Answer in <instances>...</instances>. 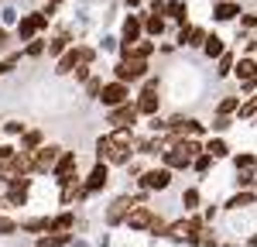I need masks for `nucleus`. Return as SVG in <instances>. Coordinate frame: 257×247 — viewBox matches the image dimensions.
I'll list each match as a JSON object with an SVG mask.
<instances>
[{
    "label": "nucleus",
    "mask_w": 257,
    "mask_h": 247,
    "mask_svg": "<svg viewBox=\"0 0 257 247\" xmlns=\"http://www.w3.org/2000/svg\"><path fill=\"white\" fill-rule=\"evenodd\" d=\"M48 226H52V220H28V223H21V230H31L35 233V230H48Z\"/></svg>",
    "instance_id": "nucleus-43"
},
{
    "label": "nucleus",
    "mask_w": 257,
    "mask_h": 247,
    "mask_svg": "<svg viewBox=\"0 0 257 247\" xmlns=\"http://www.w3.org/2000/svg\"><path fill=\"white\" fill-rule=\"evenodd\" d=\"M216 4H223V0H216Z\"/></svg>",
    "instance_id": "nucleus-52"
},
{
    "label": "nucleus",
    "mask_w": 257,
    "mask_h": 247,
    "mask_svg": "<svg viewBox=\"0 0 257 247\" xmlns=\"http://www.w3.org/2000/svg\"><path fill=\"white\" fill-rule=\"evenodd\" d=\"M168 18H175L182 28L189 24V7H185V0H168Z\"/></svg>",
    "instance_id": "nucleus-25"
},
{
    "label": "nucleus",
    "mask_w": 257,
    "mask_h": 247,
    "mask_svg": "<svg viewBox=\"0 0 257 247\" xmlns=\"http://www.w3.org/2000/svg\"><path fill=\"white\" fill-rule=\"evenodd\" d=\"M237 110H240V96H226V100H219L216 117H230V113H237Z\"/></svg>",
    "instance_id": "nucleus-30"
},
{
    "label": "nucleus",
    "mask_w": 257,
    "mask_h": 247,
    "mask_svg": "<svg viewBox=\"0 0 257 247\" xmlns=\"http://www.w3.org/2000/svg\"><path fill=\"white\" fill-rule=\"evenodd\" d=\"M69 48H72V35H69V31H59L55 38L48 41V55H52V59H62Z\"/></svg>",
    "instance_id": "nucleus-20"
},
{
    "label": "nucleus",
    "mask_w": 257,
    "mask_h": 247,
    "mask_svg": "<svg viewBox=\"0 0 257 247\" xmlns=\"http://www.w3.org/2000/svg\"><path fill=\"white\" fill-rule=\"evenodd\" d=\"M48 4H52V7H55V4H62V0H48Z\"/></svg>",
    "instance_id": "nucleus-51"
},
{
    "label": "nucleus",
    "mask_w": 257,
    "mask_h": 247,
    "mask_svg": "<svg viewBox=\"0 0 257 247\" xmlns=\"http://www.w3.org/2000/svg\"><path fill=\"white\" fill-rule=\"evenodd\" d=\"M206 155H209V158H226V155H230V148H226V141L213 138V141H206Z\"/></svg>",
    "instance_id": "nucleus-29"
},
{
    "label": "nucleus",
    "mask_w": 257,
    "mask_h": 247,
    "mask_svg": "<svg viewBox=\"0 0 257 247\" xmlns=\"http://www.w3.org/2000/svg\"><path fill=\"white\" fill-rule=\"evenodd\" d=\"M233 69H237V62H233V55H230V52H226V55H223V59H219V69H216V76H230V72H233Z\"/></svg>",
    "instance_id": "nucleus-36"
},
{
    "label": "nucleus",
    "mask_w": 257,
    "mask_h": 247,
    "mask_svg": "<svg viewBox=\"0 0 257 247\" xmlns=\"http://www.w3.org/2000/svg\"><path fill=\"white\" fill-rule=\"evenodd\" d=\"M134 206H144V196H138V199H131V196H117V199L110 203V209H106V223H110V226L127 223V216H131Z\"/></svg>",
    "instance_id": "nucleus-3"
},
{
    "label": "nucleus",
    "mask_w": 257,
    "mask_h": 247,
    "mask_svg": "<svg viewBox=\"0 0 257 247\" xmlns=\"http://www.w3.org/2000/svg\"><path fill=\"white\" fill-rule=\"evenodd\" d=\"M202 52H206L209 59H223V55H226L223 38H219V35H206V41H202Z\"/></svg>",
    "instance_id": "nucleus-22"
},
{
    "label": "nucleus",
    "mask_w": 257,
    "mask_h": 247,
    "mask_svg": "<svg viewBox=\"0 0 257 247\" xmlns=\"http://www.w3.org/2000/svg\"><path fill=\"white\" fill-rule=\"evenodd\" d=\"M151 52H155V41L151 38H141V41H134V45H120V55H123V59H144L148 62Z\"/></svg>",
    "instance_id": "nucleus-17"
},
{
    "label": "nucleus",
    "mask_w": 257,
    "mask_h": 247,
    "mask_svg": "<svg viewBox=\"0 0 257 247\" xmlns=\"http://www.w3.org/2000/svg\"><path fill=\"white\" fill-rule=\"evenodd\" d=\"M161 31H165V18H161V14H148V18H144V35H148V38H158Z\"/></svg>",
    "instance_id": "nucleus-26"
},
{
    "label": "nucleus",
    "mask_w": 257,
    "mask_h": 247,
    "mask_svg": "<svg viewBox=\"0 0 257 247\" xmlns=\"http://www.w3.org/2000/svg\"><path fill=\"white\" fill-rule=\"evenodd\" d=\"M4 131H7L11 138H18V134H21V138H24V134H28V127H24V124H21V120H7V124H4Z\"/></svg>",
    "instance_id": "nucleus-38"
},
{
    "label": "nucleus",
    "mask_w": 257,
    "mask_h": 247,
    "mask_svg": "<svg viewBox=\"0 0 257 247\" xmlns=\"http://www.w3.org/2000/svg\"><path fill=\"white\" fill-rule=\"evenodd\" d=\"M240 14V4H233V0H223V4H216V14L213 18L216 21H233Z\"/></svg>",
    "instance_id": "nucleus-27"
},
{
    "label": "nucleus",
    "mask_w": 257,
    "mask_h": 247,
    "mask_svg": "<svg viewBox=\"0 0 257 247\" xmlns=\"http://www.w3.org/2000/svg\"><path fill=\"white\" fill-rule=\"evenodd\" d=\"M41 148V131H28L24 134V151H38Z\"/></svg>",
    "instance_id": "nucleus-34"
},
{
    "label": "nucleus",
    "mask_w": 257,
    "mask_h": 247,
    "mask_svg": "<svg viewBox=\"0 0 257 247\" xmlns=\"http://www.w3.org/2000/svg\"><path fill=\"white\" fill-rule=\"evenodd\" d=\"M110 141L120 144V148H131V144H134V131H131V127H113V131H110Z\"/></svg>",
    "instance_id": "nucleus-28"
},
{
    "label": "nucleus",
    "mask_w": 257,
    "mask_h": 247,
    "mask_svg": "<svg viewBox=\"0 0 257 247\" xmlns=\"http://www.w3.org/2000/svg\"><path fill=\"white\" fill-rule=\"evenodd\" d=\"M96 158L106 165H131V148H120L110 141V134H103L96 141Z\"/></svg>",
    "instance_id": "nucleus-2"
},
{
    "label": "nucleus",
    "mask_w": 257,
    "mask_h": 247,
    "mask_svg": "<svg viewBox=\"0 0 257 247\" xmlns=\"http://www.w3.org/2000/svg\"><path fill=\"white\" fill-rule=\"evenodd\" d=\"M45 48H48L45 41H28V48H24V55H31V59H38V55L45 52Z\"/></svg>",
    "instance_id": "nucleus-42"
},
{
    "label": "nucleus",
    "mask_w": 257,
    "mask_h": 247,
    "mask_svg": "<svg viewBox=\"0 0 257 247\" xmlns=\"http://www.w3.org/2000/svg\"><path fill=\"white\" fill-rule=\"evenodd\" d=\"M250 247H257V233H254V237H250Z\"/></svg>",
    "instance_id": "nucleus-50"
},
{
    "label": "nucleus",
    "mask_w": 257,
    "mask_h": 247,
    "mask_svg": "<svg viewBox=\"0 0 257 247\" xmlns=\"http://www.w3.org/2000/svg\"><path fill=\"white\" fill-rule=\"evenodd\" d=\"M196 244L199 247H216V233H213V226H202L196 233Z\"/></svg>",
    "instance_id": "nucleus-32"
},
{
    "label": "nucleus",
    "mask_w": 257,
    "mask_h": 247,
    "mask_svg": "<svg viewBox=\"0 0 257 247\" xmlns=\"http://www.w3.org/2000/svg\"><path fill=\"white\" fill-rule=\"evenodd\" d=\"M202 41H206V28H199V24H185L178 31V45H202Z\"/></svg>",
    "instance_id": "nucleus-19"
},
{
    "label": "nucleus",
    "mask_w": 257,
    "mask_h": 247,
    "mask_svg": "<svg viewBox=\"0 0 257 247\" xmlns=\"http://www.w3.org/2000/svg\"><path fill=\"white\" fill-rule=\"evenodd\" d=\"M113 76H117V82H138L148 76V62L144 59H120Z\"/></svg>",
    "instance_id": "nucleus-9"
},
{
    "label": "nucleus",
    "mask_w": 257,
    "mask_h": 247,
    "mask_svg": "<svg viewBox=\"0 0 257 247\" xmlns=\"http://www.w3.org/2000/svg\"><path fill=\"white\" fill-rule=\"evenodd\" d=\"M144 35V18L141 14H127L123 18V31H120V45H134Z\"/></svg>",
    "instance_id": "nucleus-14"
},
{
    "label": "nucleus",
    "mask_w": 257,
    "mask_h": 247,
    "mask_svg": "<svg viewBox=\"0 0 257 247\" xmlns=\"http://www.w3.org/2000/svg\"><path fill=\"white\" fill-rule=\"evenodd\" d=\"M18 59H21V55H11L7 62H0V76H7V72L14 69V62H18Z\"/></svg>",
    "instance_id": "nucleus-45"
},
{
    "label": "nucleus",
    "mask_w": 257,
    "mask_h": 247,
    "mask_svg": "<svg viewBox=\"0 0 257 247\" xmlns=\"http://www.w3.org/2000/svg\"><path fill=\"white\" fill-rule=\"evenodd\" d=\"M7 233H18V223L11 216H0V237H7Z\"/></svg>",
    "instance_id": "nucleus-44"
},
{
    "label": "nucleus",
    "mask_w": 257,
    "mask_h": 247,
    "mask_svg": "<svg viewBox=\"0 0 257 247\" xmlns=\"http://www.w3.org/2000/svg\"><path fill=\"white\" fill-rule=\"evenodd\" d=\"M182 206L192 213V209L199 206V189H185V192H182Z\"/></svg>",
    "instance_id": "nucleus-35"
},
{
    "label": "nucleus",
    "mask_w": 257,
    "mask_h": 247,
    "mask_svg": "<svg viewBox=\"0 0 257 247\" xmlns=\"http://www.w3.org/2000/svg\"><path fill=\"white\" fill-rule=\"evenodd\" d=\"M138 117H141L138 103H123V106H117V110H110V124H113V127H131V131H134Z\"/></svg>",
    "instance_id": "nucleus-12"
},
{
    "label": "nucleus",
    "mask_w": 257,
    "mask_h": 247,
    "mask_svg": "<svg viewBox=\"0 0 257 247\" xmlns=\"http://www.w3.org/2000/svg\"><path fill=\"white\" fill-rule=\"evenodd\" d=\"M237 113L243 117V120H250V117H257V93H254V96H250L247 103H240V110H237Z\"/></svg>",
    "instance_id": "nucleus-33"
},
{
    "label": "nucleus",
    "mask_w": 257,
    "mask_h": 247,
    "mask_svg": "<svg viewBox=\"0 0 257 247\" xmlns=\"http://www.w3.org/2000/svg\"><path fill=\"white\" fill-rule=\"evenodd\" d=\"M216 162V158H209V155H206V151H202V155H199L196 162H192V168H196V172H209V165Z\"/></svg>",
    "instance_id": "nucleus-41"
},
{
    "label": "nucleus",
    "mask_w": 257,
    "mask_h": 247,
    "mask_svg": "<svg viewBox=\"0 0 257 247\" xmlns=\"http://www.w3.org/2000/svg\"><path fill=\"white\" fill-rule=\"evenodd\" d=\"M202 220L199 216H189V220H175V223H168V233L165 237H172V240H189V244H196V233L202 230Z\"/></svg>",
    "instance_id": "nucleus-4"
},
{
    "label": "nucleus",
    "mask_w": 257,
    "mask_h": 247,
    "mask_svg": "<svg viewBox=\"0 0 257 247\" xmlns=\"http://www.w3.org/2000/svg\"><path fill=\"white\" fill-rule=\"evenodd\" d=\"M28 192H31V179H21V182H14L11 189H7V203L11 206H24L28 203Z\"/></svg>",
    "instance_id": "nucleus-18"
},
{
    "label": "nucleus",
    "mask_w": 257,
    "mask_h": 247,
    "mask_svg": "<svg viewBox=\"0 0 257 247\" xmlns=\"http://www.w3.org/2000/svg\"><path fill=\"white\" fill-rule=\"evenodd\" d=\"M106 182H110V165L96 162V165H93V172H89V179L82 182V189H86V192H99Z\"/></svg>",
    "instance_id": "nucleus-15"
},
{
    "label": "nucleus",
    "mask_w": 257,
    "mask_h": 247,
    "mask_svg": "<svg viewBox=\"0 0 257 247\" xmlns=\"http://www.w3.org/2000/svg\"><path fill=\"white\" fill-rule=\"evenodd\" d=\"M103 86H106V82H99L96 76H93V79L86 82V93H89V96H93V100H99V93H103Z\"/></svg>",
    "instance_id": "nucleus-39"
},
{
    "label": "nucleus",
    "mask_w": 257,
    "mask_h": 247,
    "mask_svg": "<svg viewBox=\"0 0 257 247\" xmlns=\"http://www.w3.org/2000/svg\"><path fill=\"white\" fill-rule=\"evenodd\" d=\"M230 117H216V120H213V131H226V127H230Z\"/></svg>",
    "instance_id": "nucleus-46"
},
{
    "label": "nucleus",
    "mask_w": 257,
    "mask_h": 247,
    "mask_svg": "<svg viewBox=\"0 0 257 247\" xmlns=\"http://www.w3.org/2000/svg\"><path fill=\"white\" fill-rule=\"evenodd\" d=\"M151 223H155V209L151 206H134L131 216H127V226L131 230H151Z\"/></svg>",
    "instance_id": "nucleus-16"
},
{
    "label": "nucleus",
    "mask_w": 257,
    "mask_h": 247,
    "mask_svg": "<svg viewBox=\"0 0 257 247\" xmlns=\"http://www.w3.org/2000/svg\"><path fill=\"white\" fill-rule=\"evenodd\" d=\"M4 206H11V203H7V196H0V209H4Z\"/></svg>",
    "instance_id": "nucleus-48"
},
{
    "label": "nucleus",
    "mask_w": 257,
    "mask_h": 247,
    "mask_svg": "<svg viewBox=\"0 0 257 247\" xmlns=\"http://www.w3.org/2000/svg\"><path fill=\"white\" fill-rule=\"evenodd\" d=\"M62 244H69V233H45L38 240V247H62Z\"/></svg>",
    "instance_id": "nucleus-31"
},
{
    "label": "nucleus",
    "mask_w": 257,
    "mask_h": 247,
    "mask_svg": "<svg viewBox=\"0 0 257 247\" xmlns=\"http://www.w3.org/2000/svg\"><path fill=\"white\" fill-rule=\"evenodd\" d=\"M254 120H257V117H254Z\"/></svg>",
    "instance_id": "nucleus-53"
},
{
    "label": "nucleus",
    "mask_w": 257,
    "mask_h": 247,
    "mask_svg": "<svg viewBox=\"0 0 257 247\" xmlns=\"http://www.w3.org/2000/svg\"><path fill=\"white\" fill-rule=\"evenodd\" d=\"M99 100H103V106H110V110H117V106H123V103H131V86L127 82H106L103 86V93H99Z\"/></svg>",
    "instance_id": "nucleus-10"
},
{
    "label": "nucleus",
    "mask_w": 257,
    "mask_h": 247,
    "mask_svg": "<svg viewBox=\"0 0 257 247\" xmlns=\"http://www.w3.org/2000/svg\"><path fill=\"white\" fill-rule=\"evenodd\" d=\"M79 158H76V151H62V158H59V165H55V182L59 185H69V182H79Z\"/></svg>",
    "instance_id": "nucleus-6"
},
{
    "label": "nucleus",
    "mask_w": 257,
    "mask_h": 247,
    "mask_svg": "<svg viewBox=\"0 0 257 247\" xmlns=\"http://www.w3.org/2000/svg\"><path fill=\"white\" fill-rule=\"evenodd\" d=\"M168 185H172V168H165V165L141 172V189H144V192H161V189H168Z\"/></svg>",
    "instance_id": "nucleus-7"
},
{
    "label": "nucleus",
    "mask_w": 257,
    "mask_h": 247,
    "mask_svg": "<svg viewBox=\"0 0 257 247\" xmlns=\"http://www.w3.org/2000/svg\"><path fill=\"white\" fill-rule=\"evenodd\" d=\"M48 21H52V18H48L45 11H35V14H24V18H21V24H18V38H21V41H35V35L48 28Z\"/></svg>",
    "instance_id": "nucleus-5"
},
{
    "label": "nucleus",
    "mask_w": 257,
    "mask_h": 247,
    "mask_svg": "<svg viewBox=\"0 0 257 247\" xmlns=\"http://www.w3.org/2000/svg\"><path fill=\"white\" fill-rule=\"evenodd\" d=\"M0 48H7V31L0 28Z\"/></svg>",
    "instance_id": "nucleus-47"
},
{
    "label": "nucleus",
    "mask_w": 257,
    "mask_h": 247,
    "mask_svg": "<svg viewBox=\"0 0 257 247\" xmlns=\"http://www.w3.org/2000/svg\"><path fill=\"white\" fill-rule=\"evenodd\" d=\"M138 110L144 113V117H158V103H161V96H158V79H148L144 82V89L138 93Z\"/></svg>",
    "instance_id": "nucleus-8"
},
{
    "label": "nucleus",
    "mask_w": 257,
    "mask_h": 247,
    "mask_svg": "<svg viewBox=\"0 0 257 247\" xmlns=\"http://www.w3.org/2000/svg\"><path fill=\"white\" fill-rule=\"evenodd\" d=\"M254 199H257V192L243 189V192H237V196H230V199H226V209H247Z\"/></svg>",
    "instance_id": "nucleus-24"
},
{
    "label": "nucleus",
    "mask_w": 257,
    "mask_h": 247,
    "mask_svg": "<svg viewBox=\"0 0 257 247\" xmlns=\"http://www.w3.org/2000/svg\"><path fill=\"white\" fill-rule=\"evenodd\" d=\"M76 226V216L72 213H59L55 220H52V226H48V233H69Z\"/></svg>",
    "instance_id": "nucleus-23"
},
{
    "label": "nucleus",
    "mask_w": 257,
    "mask_h": 247,
    "mask_svg": "<svg viewBox=\"0 0 257 247\" xmlns=\"http://www.w3.org/2000/svg\"><path fill=\"white\" fill-rule=\"evenodd\" d=\"M161 158H165L161 165H165V168H172V172H175V168H192V162H196V158H192V155H189L182 144H172V148H168Z\"/></svg>",
    "instance_id": "nucleus-13"
},
{
    "label": "nucleus",
    "mask_w": 257,
    "mask_h": 247,
    "mask_svg": "<svg viewBox=\"0 0 257 247\" xmlns=\"http://www.w3.org/2000/svg\"><path fill=\"white\" fill-rule=\"evenodd\" d=\"M93 59H96V48H89V45H72L65 55L59 59V76H69V72H76V69H82V65H93Z\"/></svg>",
    "instance_id": "nucleus-1"
},
{
    "label": "nucleus",
    "mask_w": 257,
    "mask_h": 247,
    "mask_svg": "<svg viewBox=\"0 0 257 247\" xmlns=\"http://www.w3.org/2000/svg\"><path fill=\"white\" fill-rule=\"evenodd\" d=\"M233 165H237V172H247V168H254V165H257V158H254V155H237Z\"/></svg>",
    "instance_id": "nucleus-37"
},
{
    "label": "nucleus",
    "mask_w": 257,
    "mask_h": 247,
    "mask_svg": "<svg viewBox=\"0 0 257 247\" xmlns=\"http://www.w3.org/2000/svg\"><path fill=\"white\" fill-rule=\"evenodd\" d=\"M138 4H141V0H127V7H138Z\"/></svg>",
    "instance_id": "nucleus-49"
},
{
    "label": "nucleus",
    "mask_w": 257,
    "mask_h": 247,
    "mask_svg": "<svg viewBox=\"0 0 257 247\" xmlns=\"http://www.w3.org/2000/svg\"><path fill=\"white\" fill-rule=\"evenodd\" d=\"M233 76H237L240 82H250V79H257V62L247 55V59H240L237 62V69H233Z\"/></svg>",
    "instance_id": "nucleus-21"
},
{
    "label": "nucleus",
    "mask_w": 257,
    "mask_h": 247,
    "mask_svg": "<svg viewBox=\"0 0 257 247\" xmlns=\"http://www.w3.org/2000/svg\"><path fill=\"white\" fill-rule=\"evenodd\" d=\"M237 182L243 185V189H250V185L257 182V175H254V168H247V172H237Z\"/></svg>",
    "instance_id": "nucleus-40"
},
{
    "label": "nucleus",
    "mask_w": 257,
    "mask_h": 247,
    "mask_svg": "<svg viewBox=\"0 0 257 247\" xmlns=\"http://www.w3.org/2000/svg\"><path fill=\"white\" fill-rule=\"evenodd\" d=\"M59 158H62L59 144H41L38 151H35V172H55Z\"/></svg>",
    "instance_id": "nucleus-11"
}]
</instances>
